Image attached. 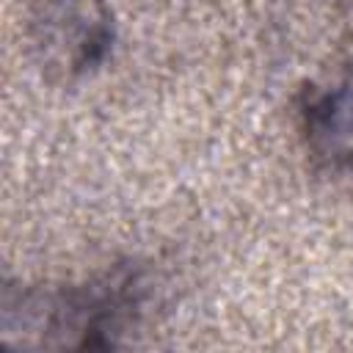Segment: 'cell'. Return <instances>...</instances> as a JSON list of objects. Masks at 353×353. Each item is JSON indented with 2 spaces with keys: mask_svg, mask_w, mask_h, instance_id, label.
<instances>
[{
  "mask_svg": "<svg viewBox=\"0 0 353 353\" xmlns=\"http://www.w3.org/2000/svg\"><path fill=\"white\" fill-rule=\"evenodd\" d=\"M303 132L317 157L353 168V74L306 105Z\"/></svg>",
  "mask_w": 353,
  "mask_h": 353,
  "instance_id": "3",
  "label": "cell"
},
{
  "mask_svg": "<svg viewBox=\"0 0 353 353\" xmlns=\"http://www.w3.org/2000/svg\"><path fill=\"white\" fill-rule=\"evenodd\" d=\"M113 39L110 14L102 0H36L30 41L41 66L66 77L97 66Z\"/></svg>",
  "mask_w": 353,
  "mask_h": 353,
  "instance_id": "2",
  "label": "cell"
},
{
  "mask_svg": "<svg viewBox=\"0 0 353 353\" xmlns=\"http://www.w3.org/2000/svg\"><path fill=\"white\" fill-rule=\"evenodd\" d=\"M116 298L88 290H30L3 309V342L14 347H94L116 314Z\"/></svg>",
  "mask_w": 353,
  "mask_h": 353,
  "instance_id": "1",
  "label": "cell"
}]
</instances>
